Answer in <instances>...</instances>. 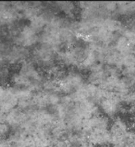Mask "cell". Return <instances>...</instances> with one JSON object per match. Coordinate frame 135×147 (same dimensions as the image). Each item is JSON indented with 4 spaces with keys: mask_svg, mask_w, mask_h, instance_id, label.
Masks as SVG:
<instances>
[{
    "mask_svg": "<svg viewBox=\"0 0 135 147\" xmlns=\"http://www.w3.org/2000/svg\"><path fill=\"white\" fill-rule=\"evenodd\" d=\"M124 101L122 96L103 90L102 96L97 103L99 112L108 119L119 117L124 108Z\"/></svg>",
    "mask_w": 135,
    "mask_h": 147,
    "instance_id": "1",
    "label": "cell"
},
{
    "mask_svg": "<svg viewBox=\"0 0 135 147\" xmlns=\"http://www.w3.org/2000/svg\"><path fill=\"white\" fill-rule=\"evenodd\" d=\"M57 83L58 90L69 96L77 93L86 82L82 72L73 68L62 74Z\"/></svg>",
    "mask_w": 135,
    "mask_h": 147,
    "instance_id": "2",
    "label": "cell"
},
{
    "mask_svg": "<svg viewBox=\"0 0 135 147\" xmlns=\"http://www.w3.org/2000/svg\"><path fill=\"white\" fill-rule=\"evenodd\" d=\"M131 132L130 124L125 119L120 117L113 119L109 127L111 144L112 146H122L130 140Z\"/></svg>",
    "mask_w": 135,
    "mask_h": 147,
    "instance_id": "3",
    "label": "cell"
},
{
    "mask_svg": "<svg viewBox=\"0 0 135 147\" xmlns=\"http://www.w3.org/2000/svg\"><path fill=\"white\" fill-rule=\"evenodd\" d=\"M100 87L106 92L116 94L122 98L131 91L122 74L111 75Z\"/></svg>",
    "mask_w": 135,
    "mask_h": 147,
    "instance_id": "4",
    "label": "cell"
},
{
    "mask_svg": "<svg viewBox=\"0 0 135 147\" xmlns=\"http://www.w3.org/2000/svg\"><path fill=\"white\" fill-rule=\"evenodd\" d=\"M122 76L126 82L130 90H135V65L122 70Z\"/></svg>",
    "mask_w": 135,
    "mask_h": 147,
    "instance_id": "5",
    "label": "cell"
},
{
    "mask_svg": "<svg viewBox=\"0 0 135 147\" xmlns=\"http://www.w3.org/2000/svg\"><path fill=\"white\" fill-rule=\"evenodd\" d=\"M98 147H108V146H98Z\"/></svg>",
    "mask_w": 135,
    "mask_h": 147,
    "instance_id": "6",
    "label": "cell"
}]
</instances>
